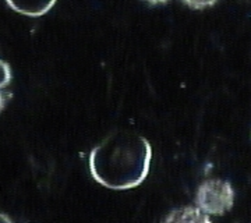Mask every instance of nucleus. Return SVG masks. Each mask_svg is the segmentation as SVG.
<instances>
[{"label": "nucleus", "instance_id": "nucleus-1", "mask_svg": "<svg viewBox=\"0 0 251 223\" xmlns=\"http://www.w3.org/2000/svg\"><path fill=\"white\" fill-rule=\"evenodd\" d=\"M151 158V145L143 135L117 131L92 149L91 174L110 190H130L140 186L148 176Z\"/></svg>", "mask_w": 251, "mask_h": 223}, {"label": "nucleus", "instance_id": "nucleus-2", "mask_svg": "<svg viewBox=\"0 0 251 223\" xmlns=\"http://www.w3.org/2000/svg\"><path fill=\"white\" fill-rule=\"evenodd\" d=\"M234 191L229 181L211 178L198 187L196 204L205 214L224 215L232 209Z\"/></svg>", "mask_w": 251, "mask_h": 223}, {"label": "nucleus", "instance_id": "nucleus-3", "mask_svg": "<svg viewBox=\"0 0 251 223\" xmlns=\"http://www.w3.org/2000/svg\"><path fill=\"white\" fill-rule=\"evenodd\" d=\"M6 3L17 13L29 17H39L52 9L56 0H6Z\"/></svg>", "mask_w": 251, "mask_h": 223}, {"label": "nucleus", "instance_id": "nucleus-4", "mask_svg": "<svg viewBox=\"0 0 251 223\" xmlns=\"http://www.w3.org/2000/svg\"><path fill=\"white\" fill-rule=\"evenodd\" d=\"M163 223H212L205 212L200 208L194 206H184L173 211L166 216Z\"/></svg>", "mask_w": 251, "mask_h": 223}, {"label": "nucleus", "instance_id": "nucleus-5", "mask_svg": "<svg viewBox=\"0 0 251 223\" xmlns=\"http://www.w3.org/2000/svg\"><path fill=\"white\" fill-rule=\"evenodd\" d=\"M11 81V70L6 62L0 60V89L7 87Z\"/></svg>", "mask_w": 251, "mask_h": 223}, {"label": "nucleus", "instance_id": "nucleus-6", "mask_svg": "<svg viewBox=\"0 0 251 223\" xmlns=\"http://www.w3.org/2000/svg\"><path fill=\"white\" fill-rule=\"evenodd\" d=\"M187 6H190L191 9L196 10H202L206 7H211L214 6L218 0H183Z\"/></svg>", "mask_w": 251, "mask_h": 223}, {"label": "nucleus", "instance_id": "nucleus-7", "mask_svg": "<svg viewBox=\"0 0 251 223\" xmlns=\"http://www.w3.org/2000/svg\"><path fill=\"white\" fill-rule=\"evenodd\" d=\"M0 223H13V222H11V219H10L7 215H4L0 212Z\"/></svg>", "mask_w": 251, "mask_h": 223}, {"label": "nucleus", "instance_id": "nucleus-8", "mask_svg": "<svg viewBox=\"0 0 251 223\" xmlns=\"http://www.w3.org/2000/svg\"><path fill=\"white\" fill-rule=\"evenodd\" d=\"M4 105H6V98H4V95H3V94L0 92V112L3 110Z\"/></svg>", "mask_w": 251, "mask_h": 223}, {"label": "nucleus", "instance_id": "nucleus-9", "mask_svg": "<svg viewBox=\"0 0 251 223\" xmlns=\"http://www.w3.org/2000/svg\"><path fill=\"white\" fill-rule=\"evenodd\" d=\"M145 1H148L151 4H159V3H166L168 0H145Z\"/></svg>", "mask_w": 251, "mask_h": 223}]
</instances>
